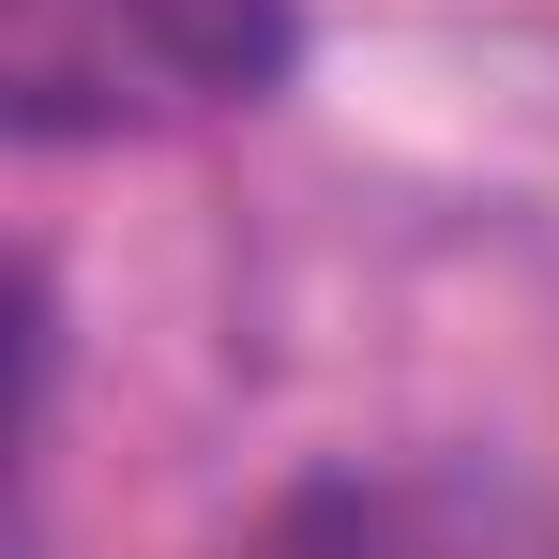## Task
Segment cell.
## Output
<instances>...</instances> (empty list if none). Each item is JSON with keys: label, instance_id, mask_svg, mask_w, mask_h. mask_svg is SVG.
Here are the masks:
<instances>
[{"label": "cell", "instance_id": "obj_1", "mask_svg": "<svg viewBox=\"0 0 559 559\" xmlns=\"http://www.w3.org/2000/svg\"><path fill=\"white\" fill-rule=\"evenodd\" d=\"M287 61H302V0H0V121L31 152L273 106Z\"/></svg>", "mask_w": 559, "mask_h": 559}, {"label": "cell", "instance_id": "obj_2", "mask_svg": "<svg viewBox=\"0 0 559 559\" xmlns=\"http://www.w3.org/2000/svg\"><path fill=\"white\" fill-rule=\"evenodd\" d=\"M227 559H559V499L499 454H333Z\"/></svg>", "mask_w": 559, "mask_h": 559}]
</instances>
